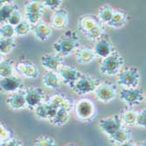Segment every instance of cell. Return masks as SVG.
<instances>
[{
  "instance_id": "cell-1",
  "label": "cell",
  "mask_w": 146,
  "mask_h": 146,
  "mask_svg": "<svg viewBox=\"0 0 146 146\" xmlns=\"http://www.w3.org/2000/svg\"><path fill=\"white\" fill-rule=\"evenodd\" d=\"M78 29L87 38L92 41H98L105 36V25L97 16L82 15L78 19Z\"/></svg>"
},
{
  "instance_id": "cell-2",
  "label": "cell",
  "mask_w": 146,
  "mask_h": 146,
  "mask_svg": "<svg viewBox=\"0 0 146 146\" xmlns=\"http://www.w3.org/2000/svg\"><path fill=\"white\" fill-rule=\"evenodd\" d=\"M81 39L77 33L74 30H68L65 32L52 45V49L56 54L61 57H67L75 52L81 47Z\"/></svg>"
},
{
  "instance_id": "cell-3",
  "label": "cell",
  "mask_w": 146,
  "mask_h": 146,
  "mask_svg": "<svg viewBox=\"0 0 146 146\" xmlns=\"http://www.w3.org/2000/svg\"><path fill=\"white\" fill-rule=\"evenodd\" d=\"M124 59L118 52H115L107 58L102 59L100 64V72L103 75H117L123 70Z\"/></svg>"
},
{
  "instance_id": "cell-4",
  "label": "cell",
  "mask_w": 146,
  "mask_h": 146,
  "mask_svg": "<svg viewBox=\"0 0 146 146\" xmlns=\"http://www.w3.org/2000/svg\"><path fill=\"white\" fill-rule=\"evenodd\" d=\"M74 112L79 120L82 122H90L96 115V107L94 102L90 99L82 98L74 103Z\"/></svg>"
},
{
  "instance_id": "cell-5",
  "label": "cell",
  "mask_w": 146,
  "mask_h": 146,
  "mask_svg": "<svg viewBox=\"0 0 146 146\" xmlns=\"http://www.w3.org/2000/svg\"><path fill=\"white\" fill-rule=\"evenodd\" d=\"M140 78L139 70L136 67H128L117 74L116 82L123 88H136L140 83Z\"/></svg>"
},
{
  "instance_id": "cell-6",
  "label": "cell",
  "mask_w": 146,
  "mask_h": 146,
  "mask_svg": "<svg viewBox=\"0 0 146 146\" xmlns=\"http://www.w3.org/2000/svg\"><path fill=\"white\" fill-rule=\"evenodd\" d=\"M99 81L96 77L88 74H82V77L76 82L73 91L78 96H86L95 92L99 85Z\"/></svg>"
},
{
  "instance_id": "cell-7",
  "label": "cell",
  "mask_w": 146,
  "mask_h": 146,
  "mask_svg": "<svg viewBox=\"0 0 146 146\" xmlns=\"http://www.w3.org/2000/svg\"><path fill=\"white\" fill-rule=\"evenodd\" d=\"M45 6L42 1L31 0L25 4V19L33 26L41 21Z\"/></svg>"
},
{
  "instance_id": "cell-8",
  "label": "cell",
  "mask_w": 146,
  "mask_h": 146,
  "mask_svg": "<svg viewBox=\"0 0 146 146\" xmlns=\"http://www.w3.org/2000/svg\"><path fill=\"white\" fill-rule=\"evenodd\" d=\"M117 93V86L115 83L105 81L99 83L94 94L98 101L103 103H108L112 102L116 97Z\"/></svg>"
},
{
  "instance_id": "cell-9",
  "label": "cell",
  "mask_w": 146,
  "mask_h": 146,
  "mask_svg": "<svg viewBox=\"0 0 146 146\" xmlns=\"http://www.w3.org/2000/svg\"><path fill=\"white\" fill-rule=\"evenodd\" d=\"M120 99L129 106V108H133L138 106L144 102V94L142 89L136 88H122L119 92Z\"/></svg>"
},
{
  "instance_id": "cell-10",
  "label": "cell",
  "mask_w": 146,
  "mask_h": 146,
  "mask_svg": "<svg viewBox=\"0 0 146 146\" xmlns=\"http://www.w3.org/2000/svg\"><path fill=\"white\" fill-rule=\"evenodd\" d=\"M25 95L26 108L33 111L38 106H39L46 101V94L41 88H29L25 91Z\"/></svg>"
},
{
  "instance_id": "cell-11",
  "label": "cell",
  "mask_w": 146,
  "mask_h": 146,
  "mask_svg": "<svg viewBox=\"0 0 146 146\" xmlns=\"http://www.w3.org/2000/svg\"><path fill=\"white\" fill-rule=\"evenodd\" d=\"M99 128L108 137H110L116 131L123 128L120 115H115L101 119L99 122Z\"/></svg>"
},
{
  "instance_id": "cell-12",
  "label": "cell",
  "mask_w": 146,
  "mask_h": 146,
  "mask_svg": "<svg viewBox=\"0 0 146 146\" xmlns=\"http://www.w3.org/2000/svg\"><path fill=\"white\" fill-rule=\"evenodd\" d=\"M57 73L60 80H62V82L72 89L74 88L76 82L82 75L81 71L68 65H63Z\"/></svg>"
},
{
  "instance_id": "cell-13",
  "label": "cell",
  "mask_w": 146,
  "mask_h": 146,
  "mask_svg": "<svg viewBox=\"0 0 146 146\" xmlns=\"http://www.w3.org/2000/svg\"><path fill=\"white\" fill-rule=\"evenodd\" d=\"M15 71L28 79H36L39 75V69L37 65L26 60H21L15 65Z\"/></svg>"
},
{
  "instance_id": "cell-14",
  "label": "cell",
  "mask_w": 146,
  "mask_h": 146,
  "mask_svg": "<svg viewBox=\"0 0 146 146\" xmlns=\"http://www.w3.org/2000/svg\"><path fill=\"white\" fill-rule=\"evenodd\" d=\"M93 50H94L96 57H100L102 60L107 58L115 52V46H113L108 36H103L101 39L96 41Z\"/></svg>"
},
{
  "instance_id": "cell-15",
  "label": "cell",
  "mask_w": 146,
  "mask_h": 146,
  "mask_svg": "<svg viewBox=\"0 0 146 146\" xmlns=\"http://www.w3.org/2000/svg\"><path fill=\"white\" fill-rule=\"evenodd\" d=\"M69 21L68 12L66 9L60 8L55 11H52L50 17V25L52 27L57 30H63L68 26Z\"/></svg>"
},
{
  "instance_id": "cell-16",
  "label": "cell",
  "mask_w": 146,
  "mask_h": 146,
  "mask_svg": "<svg viewBox=\"0 0 146 146\" xmlns=\"http://www.w3.org/2000/svg\"><path fill=\"white\" fill-rule=\"evenodd\" d=\"M41 65L47 71L58 72L64 65L63 58L57 54H46L40 59Z\"/></svg>"
},
{
  "instance_id": "cell-17",
  "label": "cell",
  "mask_w": 146,
  "mask_h": 146,
  "mask_svg": "<svg viewBox=\"0 0 146 146\" xmlns=\"http://www.w3.org/2000/svg\"><path fill=\"white\" fill-rule=\"evenodd\" d=\"M23 87L24 84L21 81V79L15 75L2 78L1 81H0V88H1V90L5 93L13 94V93L19 92V89H21Z\"/></svg>"
},
{
  "instance_id": "cell-18",
  "label": "cell",
  "mask_w": 146,
  "mask_h": 146,
  "mask_svg": "<svg viewBox=\"0 0 146 146\" xmlns=\"http://www.w3.org/2000/svg\"><path fill=\"white\" fill-rule=\"evenodd\" d=\"M46 102L57 110L65 109L68 110L69 112L72 109H74V106L71 98L62 94L52 95L50 97H48Z\"/></svg>"
},
{
  "instance_id": "cell-19",
  "label": "cell",
  "mask_w": 146,
  "mask_h": 146,
  "mask_svg": "<svg viewBox=\"0 0 146 146\" xmlns=\"http://www.w3.org/2000/svg\"><path fill=\"white\" fill-rule=\"evenodd\" d=\"M33 33L38 40L45 42L50 38L52 34V28L51 25L46 23L45 21H40L37 25L33 26Z\"/></svg>"
},
{
  "instance_id": "cell-20",
  "label": "cell",
  "mask_w": 146,
  "mask_h": 146,
  "mask_svg": "<svg viewBox=\"0 0 146 146\" xmlns=\"http://www.w3.org/2000/svg\"><path fill=\"white\" fill-rule=\"evenodd\" d=\"M76 62L81 65H87L93 62L96 55L95 54L94 50L88 46H81L74 54Z\"/></svg>"
},
{
  "instance_id": "cell-21",
  "label": "cell",
  "mask_w": 146,
  "mask_h": 146,
  "mask_svg": "<svg viewBox=\"0 0 146 146\" xmlns=\"http://www.w3.org/2000/svg\"><path fill=\"white\" fill-rule=\"evenodd\" d=\"M58 110H59L52 107L50 103H48L46 101L42 104L38 106L34 110V113L37 118L41 119V120H47L49 122L51 119L56 115Z\"/></svg>"
},
{
  "instance_id": "cell-22",
  "label": "cell",
  "mask_w": 146,
  "mask_h": 146,
  "mask_svg": "<svg viewBox=\"0 0 146 146\" xmlns=\"http://www.w3.org/2000/svg\"><path fill=\"white\" fill-rule=\"evenodd\" d=\"M6 104L14 110H20L26 108L25 91H19L11 94L6 99Z\"/></svg>"
},
{
  "instance_id": "cell-23",
  "label": "cell",
  "mask_w": 146,
  "mask_h": 146,
  "mask_svg": "<svg viewBox=\"0 0 146 146\" xmlns=\"http://www.w3.org/2000/svg\"><path fill=\"white\" fill-rule=\"evenodd\" d=\"M128 18H129V16L124 11L115 10L112 19L107 25L110 26V27H112V28H115V29L122 28L127 24Z\"/></svg>"
},
{
  "instance_id": "cell-24",
  "label": "cell",
  "mask_w": 146,
  "mask_h": 146,
  "mask_svg": "<svg viewBox=\"0 0 146 146\" xmlns=\"http://www.w3.org/2000/svg\"><path fill=\"white\" fill-rule=\"evenodd\" d=\"M42 82L45 87L55 90L60 87V78L57 72L46 71L42 77Z\"/></svg>"
},
{
  "instance_id": "cell-25",
  "label": "cell",
  "mask_w": 146,
  "mask_h": 146,
  "mask_svg": "<svg viewBox=\"0 0 146 146\" xmlns=\"http://www.w3.org/2000/svg\"><path fill=\"white\" fill-rule=\"evenodd\" d=\"M131 137H132L131 131L128 128L123 127L109 138L112 143H117L119 145V144L127 143L129 141H131Z\"/></svg>"
},
{
  "instance_id": "cell-26",
  "label": "cell",
  "mask_w": 146,
  "mask_h": 146,
  "mask_svg": "<svg viewBox=\"0 0 146 146\" xmlns=\"http://www.w3.org/2000/svg\"><path fill=\"white\" fill-rule=\"evenodd\" d=\"M17 6L18 5L13 2L3 1L1 3V8H0V21L1 23L6 24L8 22L13 11L16 9Z\"/></svg>"
},
{
  "instance_id": "cell-27",
  "label": "cell",
  "mask_w": 146,
  "mask_h": 146,
  "mask_svg": "<svg viewBox=\"0 0 146 146\" xmlns=\"http://www.w3.org/2000/svg\"><path fill=\"white\" fill-rule=\"evenodd\" d=\"M69 119H70L69 111L65 109H60L57 111L56 115L49 121V123L54 126L60 127L67 124L69 121Z\"/></svg>"
},
{
  "instance_id": "cell-28",
  "label": "cell",
  "mask_w": 146,
  "mask_h": 146,
  "mask_svg": "<svg viewBox=\"0 0 146 146\" xmlns=\"http://www.w3.org/2000/svg\"><path fill=\"white\" fill-rule=\"evenodd\" d=\"M137 115H138V111L134 109H132V108L125 109L120 115L123 124L126 126L136 125Z\"/></svg>"
},
{
  "instance_id": "cell-29",
  "label": "cell",
  "mask_w": 146,
  "mask_h": 146,
  "mask_svg": "<svg viewBox=\"0 0 146 146\" xmlns=\"http://www.w3.org/2000/svg\"><path fill=\"white\" fill-rule=\"evenodd\" d=\"M114 11H115V10L110 5H108V4L103 5L98 10L97 17L101 20V22L107 25L112 19Z\"/></svg>"
},
{
  "instance_id": "cell-30",
  "label": "cell",
  "mask_w": 146,
  "mask_h": 146,
  "mask_svg": "<svg viewBox=\"0 0 146 146\" xmlns=\"http://www.w3.org/2000/svg\"><path fill=\"white\" fill-rule=\"evenodd\" d=\"M15 65L11 60H4L0 63V77H1V79L13 75Z\"/></svg>"
},
{
  "instance_id": "cell-31",
  "label": "cell",
  "mask_w": 146,
  "mask_h": 146,
  "mask_svg": "<svg viewBox=\"0 0 146 146\" xmlns=\"http://www.w3.org/2000/svg\"><path fill=\"white\" fill-rule=\"evenodd\" d=\"M17 46L14 38H1L0 40V54L3 56L8 55Z\"/></svg>"
},
{
  "instance_id": "cell-32",
  "label": "cell",
  "mask_w": 146,
  "mask_h": 146,
  "mask_svg": "<svg viewBox=\"0 0 146 146\" xmlns=\"http://www.w3.org/2000/svg\"><path fill=\"white\" fill-rule=\"evenodd\" d=\"M13 136H14V133H13L12 129L5 123L1 122V123H0V144H1V146L14 138Z\"/></svg>"
},
{
  "instance_id": "cell-33",
  "label": "cell",
  "mask_w": 146,
  "mask_h": 146,
  "mask_svg": "<svg viewBox=\"0 0 146 146\" xmlns=\"http://www.w3.org/2000/svg\"><path fill=\"white\" fill-rule=\"evenodd\" d=\"M31 31H33V25L27 20H23L17 26H15V33L18 37L27 36Z\"/></svg>"
},
{
  "instance_id": "cell-34",
  "label": "cell",
  "mask_w": 146,
  "mask_h": 146,
  "mask_svg": "<svg viewBox=\"0 0 146 146\" xmlns=\"http://www.w3.org/2000/svg\"><path fill=\"white\" fill-rule=\"evenodd\" d=\"M34 146H57L54 137L44 134L38 137L34 141Z\"/></svg>"
},
{
  "instance_id": "cell-35",
  "label": "cell",
  "mask_w": 146,
  "mask_h": 146,
  "mask_svg": "<svg viewBox=\"0 0 146 146\" xmlns=\"http://www.w3.org/2000/svg\"><path fill=\"white\" fill-rule=\"evenodd\" d=\"M0 35H1V38H12L16 35L15 26L8 23L3 24L0 28Z\"/></svg>"
},
{
  "instance_id": "cell-36",
  "label": "cell",
  "mask_w": 146,
  "mask_h": 146,
  "mask_svg": "<svg viewBox=\"0 0 146 146\" xmlns=\"http://www.w3.org/2000/svg\"><path fill=\"white\" fill-rule=\"evenodd\" d=\"M23 17H22V13H21V11L19 9V6L16 7V9L13 11L12 14L11 15L9 20H8V24L13 25V26H17L19 23H21L23 21Z\"/></svg>"
},
{
  "instance_id": "cell-37",
  "label": "cell",
  "mask_w": 146,
  "mask_h": 146,
  "mask_svg": "<svg viewBox=\"0 0 146 146\" xmlns=\"http://www.w3.org/2000/svg\"><path fill=\"white\" fill-rule=\"evenodd\" d=\"M45 8H48L52 11H55L58 9L60 8L61 5L63 4L62 0H45V1H42Z\"/></svg>"
},
{
  "instance_id": "cell-38",
  "label": "cell",
  "mask_w": 146,
  "mask_h": 146,
  "mask_svg": "<svg viewBox=\"0 0 146 146\" xmlns=\"http://www.w3.org/2000/svg\"><path fill=\"white\" fill-rule=\"evenodd\" d=\"M136 126L143 129H146V108L138 111Z\"/></svg>"
},
{
  "instance_id": "cell-39",
  "label": "cell",
  "mask_w": 146,
  "mask_h": 146,
  "mask_svg": "<svg viewBox=\"0 0 146 146\" xmlns=\"http://www.w3.org/2000/svg\"><path fill=\"white\" fill-rule=\"evenodd\" d=\"M3 146H24V145L19 139L13 138L11 141H9L8 143H6L5 144H4Z\"/></svg>"
},
{
  "instance_id": "cell-40",
  "label": "cell",
  "mask_w": 146,
  "mask_h": 146,
  "mask_svg": "<svg viewBox=\"0 0 146 146\" xmlns=\"http://www.w3.org/2000/svg\"><path fill=\"white\" fill-rule=\"evenodd\" d=\"M118 146H137V143H135L134 142L132 141H129L127 143H122V144H119Z\"/></svg>"
},
{
  "instance_id": "cell-41",
  "label": "cell",
  "mask_w": 146,
  "mask_h": 146,
  "mask_svg": "<svg viewBox=\"0 0 146 146\" xmlns=\"http://www.w3.org/2000/svg\"><path fill=\"white\" fill-rule=\"evenodd\" d=\"M63 146H79V145H77V144L74 143H66V144L63 145Z\"/></svg>"
},
{
  "instance_id": "cell-42",
  "label": "cell",
  "mask_w": 146,
  "mask_h": 146,
  "mask_svg": "<svg viewBox=\"0 0 146 146\" xmlns=\"http://www.w3.org/2000/svg\"><path fill=\"white\" fill-rule=\"evenodd\" d=\"M137 146H146V140H143V141H142L141 143H139L137 144Z\"/></svg>"
},
{
  "instance_id": "cell-43",
  "label": "cell",
  "mask_w": 146,
  "mask_h": 146,
  "mask_svg": "<svg viewBox=\"0 0 146 146\" xmlns=\"http://www.w3.org/2000/svg\"><path fill=\"white\" fill-rule=\"evenodd\" d=\"M144 102L146 104V93H145V95H144Z\"/></svg>"
}]
</instances>
